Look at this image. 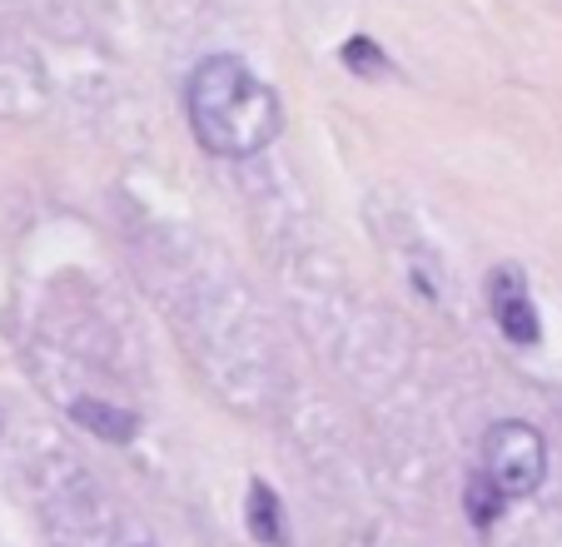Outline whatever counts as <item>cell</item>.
<instances>
[{"label": "cell", "instance_id": "obj_1", "mask_svg": "<svg viewBox=\"0 0 562 547\" xmlns=\"http://www.w3.org/2000/svg\"><path fill=\"white\" fill-rule=\"evenodd\" d=\"M184 105H190L194 139L220 159L259 155L284 130L279 96L245 60H234V55H210V60L194 65Z\"/></svg>", "mask_w": 562, "mask_h": 547}, {"label": "cell", "instance_id": "obj_2", "mask_svg": "<svg viewBox=\"0 0 562 547\" xmlns=\"http://www.w3.org/2000/svg\"><path fill=\"white\" fill-rule=\"evenodd\" d=\"M483 473L503 488V498H528L542 488L548 473V448H542V433L528 428L518 418H503L483 433Z\"/></svg>", "mask_w": 562, "mask_h": 547}, {"label": "cell", "instance_id": "obj_3", "mask_svg": "<svg viewBox=\"0 0 562 547\" xmlns=\"http://www.w3.org/2000/svg\"><path fill=\"white\" fill-rule=\"evenodd\" d=\"M488 309L498 319V328L513 338V344H538V314H532V299H528V284H522L518 269H493L488 274Z\"/></svg>", "mask_w": 562, "mask_h": 547}, {"label": "cell", "instance_id": "obj_4", "mask_svg": "<svg viewBox=\"0 0 562 547\" xmlns=\"http://www.w3.org/2000/svg\"><path fill=\"white\" fill-rule=\"evenodd\" d=\"M245 527L255 543L265 547H284L289 543V527H284V503L274 498V488L265 483V478H255L249 483V503H245Z\"/></svg>", "mask_w": 562, "mask_h": 547}, {"label": "cell", "instance_id": "obj_5", "mask_svg": "<svg viewBox=\"0 0 562 547\" xmlns=\"http://www.w3.org/2000/svg\"><path fill=\"white\" fill-rule=\"evenodd\" d=\"M75 423H86L95 438H105V443H130L135 438V413H125V409H110V403H100V399H80L75 403Z\"/></svg>", "mask_w": 562, "mask_h": 547}, {"label": "cell", "instance_id": "obj_6", "mask_svg": "<svg viewBox=\"0 0 562 547\" xmlns=\"http://www.w3.org/2000/svg\"><path fill=\"white\" fill-rule=\"evenodd\" d=\"M463 503H468V523L473 527H493L503 517V507H508V498H503V488L493 483L488 473H473L463 488Z\"/></svg>", "mask_w": 562, "mask_h": 547}, {"label": "cell", "instance_id": "obj_7", "mask_svg": "<svg viewBox=\"0 0 562 547\" xmlns=\"http://www.w3.org/2000/svg\"><path fill=\"white\" fill-rule=\"evenodd\" d=\"M344 65H349L353 75H383L389 70V55L379 51V45L369 41V35H353V41H344Z\"/></svg>", "mask_w": 562, "mask_h": 547}]
</instances>
